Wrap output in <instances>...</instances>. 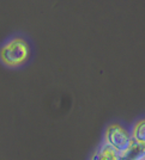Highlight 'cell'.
Segmentation results:
<instances>
[{"instance_id": "cell-1", "label": "cell", "mask_w": 145, "mask_h": 160, "mask_svg": "<svg viewBox=\"0 0 145 160\" xmlns=\"http://www.w3.org/2000/svg\"><path fill=\"white\" fill-rule=\"evenodd\" d=\"M30 55L29 43L22 37L8 40L0 49V59L8 67H18L25 63Z\"/></svg>"}, {"instance_id": "cell-2", "label": "cell", "mask_w": 145, "mask_h": 160, "mask_svg": "<svg viewBox=\"0 0 145 160\" xmlns=\"http://www.w3.org/2000/svg\"><path fill=\"white\" fill-rule=\"evenodd\" d=\"M133 138L126 129L118 124H113L105 132V143L122 154L133 145Z\"/></svg>"}, {"instance_id": "cell-3", "label": "cell", "mask_w": 145, "mask_h": 160, "mask_svg": "<svg viewBox=\"0 0 145 160\" xmlns=\"http://www.w3.org/2000/svg\"><path fill=\"white\" fill-rule=\"evenodd\" d=\"M120 157L121 154L105 143L99 147V149L95 153L92 160H120Z\"/></svg>"}, {"instance_id": "cell-4", "label": "cell", "mask_w": 145, "mask_h": 160, "mask_svg": "<svg viewBox=\"0 0 145 160\" xmlns=\"http://www.w3.org/2000/svg\"><path fill=\"white\" fill-rule=\"evenodd\" d=\"M122 157L130 160H145V143L133 142V145L122 154Z\"/></svg>"}, {"instance_id": "cell-5", "label": "cell", "mask_w": 145, "mask_h": 160, "mask_svg": "<svg viewBox=\"0 0 145 160\" xmlns=\"http://www.w3.org/2000/svg\"><path fill=\"white\" fill-rule=\"evenodd\" d=\"M132 138H133L134 142L145 143V120L140 121L139 123H137V126L133 129Z\"/></svg>"}, {"instance_id": "cell-6", "label": "cell", "mask_w": 145, "mask_h": 160, "mask_svg": "<svg viewBox=\"0 0 145 160\" xmlns=\"http://www.w3.org/2000/svg\"><path fill=\"white\" fill-rule=\"evenodd\" d=\"M120 160H130V159H127V158H125V157L121 155V157H120Z\"/></svg>"}]
</instances>
